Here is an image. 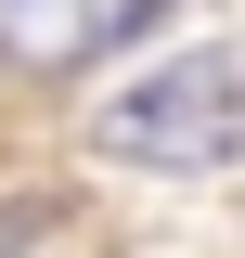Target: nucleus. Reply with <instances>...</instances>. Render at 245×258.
<instances>
[{
    "instance_id": "1",
    "label": "nucleus",
    "mask_w": 245,
    "mask_h": 258,
    "mask_svg": "<svg viewBox=\"0 0 245 258\" xmlns=\"http://www.w3.org/2000/svg\"><path fill=\"white\" fill-rule=\"evenodd\" d=\"M245 142V64L232 52H168L155 78H129L103 103V155L129 168H219Z\"/></svg>"
},
{
    "instance_id": "2",
    "label": "nucleus",
    "mask_w": 245,
    "mask_h": 258,
    "mask_svg": "<svg viewBox=\"0 0 245 258\" xmlns=\"http://www.w3.org/2000/svg\"><path fill=\"white\" fill-rule=\"evenodd\" d=\"M155 13H168V0H0V52L26 64V78H65V64L142 39Z\"/></svg>"
}]
</instances>
